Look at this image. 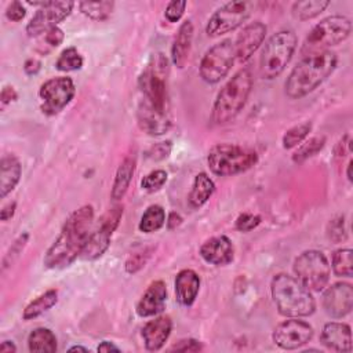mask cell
<instances>
[{"mask_svg":"<svg viewBox=\"0 0 353 353\" xmlns=\"http://www.w3.org/2000/svg\"><path fill=\"white\" fill-rule=\"evenodd\" d=\"M94 221V208L85 204L73 211L65 221L61 233L47 250L43 263L48 269H63L81 255Z\"/></svg>","mask_w":353,"mask_h":353,"instance_id":"obj_1","label":"cell"},{"mask_svg":"<svg viewBox=\"0 0 353 353\" xmlns=\"http://www.w3.org/2000/svg\"><path fill=\"white\" fill-rule=\"evenodd\" d=\"M336 63V54L330 50L302 57L284 83L285 95L291 99H299L313 92L331 76Z\"/></svg>","mask_w":353,"mask_h":353,"instance_id":"obj_2","label":"cell"},{"mask_svg":"<svg viewBox=\"0 0 353 353\" xmlns=\"http://www.w3.org/2000/svg\"><path fill=\"white\" fill-rule=\"evenodd\" d=\"M270 292L279 313L284 317H307L316 310L312 291L287 273H277L272 279Z\"/></svg>","mask_w":353,"mask_h":353,"instance_id":"obj_3","label":"cell"},{"mask_svg":"<svg viewBox=\"0 0 353 353\" xmlns=\"http://www.w3.org/2000/svg\"><path fill=\"white\" fill-rule=\"evenodd\" d=\"M252 90V73L248 68L236 72L219 90L211 110L214 124H225L233 120L244 108Z\"/></svg>","mask_w":353,"mask_h":353,"instance_id":"obj_4","label":"cell"},{"mask_svg":"<svg viewBox=\"0 0 353 353\" xmlns=\"http://www.w3.org/2000/svg\"><path fill=\"white\" fill-rule=\"evenodd\" d=\"M258 161L255 150L236 143L214 145L207 154V163L212 174L229 176L252 168Z\"/></svg>","mask_w":353,"mask_h":353,"instance_id":"obj_5","label":"cell"},{"mask_svg":"<svg viewBox=\"0 0 353 353\" xmlns=\"http://www.w3.org/2000/svg\"><path fill=\"white\" fill-rule=\"evenodd\" d=\"M296 34L292 30H280L266 43L259 58V73L263 79L272 80L280 76L291 61L296 48Z\"/></svg>","mask_w":353,"mask_h":353,"instance_id":"obj_6","label":"cell"},{"mask_svg":"<svg viewBox=\"0 0 353 353\" xmlns=\"http://www.w3.org/2000/svg\"><path fill=\"white\" fill-rule=\"evenodd\" d=\"M352 32V22L343 15H330L316 23L307 33L301 54L309 55L327 51L330 47L345 41Z\"/></svg>","mask_w":353,"mask_h":353,"instance_id":"obj_7","label":"cell"},{"mask_svg":"<svg viewBox=\"0 0 353 353\" xmlns=\"http://www.w3.org/2000/svg\"><path fill=\"white\" fill-rule=\"evenodd\" d=\"M167 76L168 59L164 54L156 52L152 55L149 63L146 65L138 80L142 98L161 112H168Z\"/></svg>","mask_w":353,"mask_h":353,"instance_id":"obj_8","label":"cell"},{"mask_svg":"<svg viewBox=\"0 0 353 353\" xmlns=\"http://www.w3.org/2000/svg\"><path fill=\"white\" fill-rule=\"evenodd\" d=\"M295 277L312 292L323 291L331 276L327 256L319 250H306L294 261Z\"/></svg>","mask_w":353,"mask_h":353,"instance_id":"obj_9","label":"cell"},{"mask_svg":"<svg viewBox=\"0 0 353 353\" xmlns=\"http://www.w3.org/2000/svg\"><path fill=\"white\" fill-rule=\"evenodd\" d=\"M234 59V41L225 39L214 44L204 52L200 61V77L208 84L219 83L229 73Z\"/></svg>","mask_w":353,"mask_h":353,"instance_id":"obj_10","label":"cell"},{"mask_svg":"<svg viewBox=\"0 0 353 353\" xmlns=\"http://www.w3.org/2000/svg\"><path fill=\"white\" fill-rule=\"evenodd\" d=\"M254 3L251 1H229L221 6L210 17L205 33L210 37H218L229 33L243 25L251 15Z\"/></svg>","mask_w":353,"mask_h":353,"instance_id":"obj_11","label":"cell"},{"mask_svg":"<svg viewBox=\"0 0 353 353\" xmlns=\"http://www.w3.org/2000/svg\"><path fill=\"white\" fill-rule=\"evenodd\" d=\"M123 216V205L116 204L109 208L101 218L98 228L91 232L85 247L81 251L80 258L84 261H94L103 255L110 244V237L120 223Z\"/></svg>","mask_w":353,"mask_h":353,"instance_id":"obj_12","label":"cell"},{"mask_svg":"<svg viewBox=\"0 0 353 353\" xmlns=\"http://www.w3.org/2000/svg\"><path fill=\"white\" fill-rule=\"evenodd\" d=\"M74 92V83L70 77L58 76L46 80L39 90V97L41 99V112L47 116L58 114L70 103Z\"/></svg>","mask_w":353,"mask_h":353,"instance_id":"obj_13","label":"cell"},{"mask_svg":"<svg viewBox=\"0 0 353 353\" xmlns=\"http://www.w3.org/2000/svg\"><path fill=\"white\" fill-rule=\"evenodd\" d=\"M73 6V1H50L46 7L39 8L26 25L28 36L36 37L58 26L59 22L70 15Z\"/></svg>","mask_w":353,"mask_h":353,"instance_id":"obj_14","label":"cell"},{"mask_svg":"<svg viewBox=\"0 0 353 353\" xmlns=\"http://www.w3.org/2000/svg\"><path fill=\"white\" fill-rule=\"evenodd\" d=\"M313 336V327L296 317H288V320L280 323L273 330V342L285 350H294L306 345Z\"/></svg>","mask_w":353,"mask_h":353,"instance_id":"obj_15","label":"cell"},{"mask_svg":"<svg viewBox=\"0 0 353 353\" xmlns=\"http://www.w3.org/2000/svg\"><path fill=\"white\" fill-rule=\"evenodd\" d=\"M323 307L332 319H342L352 312L353 287L349 283H335L323 294Z\"/></svg>","mask_w":353,"mask_h":353,"instance_id":"obj_16","label":"cell"},{"mask_svg":"<svg viewBox=\"0 0 353 353\" xmlns=\"http://www.w3.org/2000/svg\"><path fill=\"white\" fill-rule=\"evenodd\" d=\"M268 28L261 21H254L247 23L241 32L237 34V39L234 41V52L236 59L239 62L248 61L254 52L259 48V46L263 43L266 36Z\"/></svg>","mask_w":353,"mask_h":353,"instance_id":"obj_17","label":"cell"},{"mask_svg":"<svg viewBox=\"0 0 353 353\" xmlns=\"http://www.w3.org/2000/svg\"><path fill=\"white\" fill-rule=\"evenodd\" d=\"M138 124L149 135H161L171 127L170 112L157 110L142 98L138 106Z\"/></svg>","mask_w":353,"mask_h":353,"instance_id":"obj_18","label":"cell"},{"mask_svg":"<svg viewBox=\"0 0 353 353\" xmlns=\"http://www.w3.org/2000/svg\"><path fill=\"white\" fill-rule=\"evenodd\" d=\"M200 256L211 265L223 266L233 261L234 247L228 236H214L205 240L200 247Z\"/></svg>","mask_w":353,"mask_h":353,"instance_id":"obj_19","label":"cell"},{"mask_svg":"<svg viewBox=\"0 0 353 353\" xmlns=\"http://www.w3.org/2000/svg\"><path fill=\"white\" fill-rule=\"evenodd\" d=\"M167 302V287L161 280H156L149 284L137 303V314L139 317L157 316L164 310Z\"/></svg>","mask_w":353,"mask_h":353,"instance_id":"obj_20","label":"cell"},{"mask_svg":"<svg viewBox=\"0 0 353 353\" xmlns=\"http://www.w3.org/2000/svg\"><path fill=\"white\" fill-rule=\"evenodd\" d=\"M172 331V320L167 314H161L148 321L142 328V339L149 352L160 350L168 341Z\"/></svg>","mask_w":353,"mask_h":353,"instance_id":"obj_21","label":"cell"},{"mask_svg":"<svg viewBox=\"0 0 353 353\" xmlns=\"http://www.w3.org/2000/svg\"><path fill=\"white\" fill-rule=\"evenodd\" d=\"M320 342L331 350L349 353L352 350L350 325L339 321H330L324 324Z\"/></svg>","mask_w":353,"mask_h":353,"instance_id":"obj_22","label":"cell"},{"mask_svg":"<svg viewBox=\"0 0 353 353\" xmlns=\"http://www.w3.org/2000/svg\"><path fill=\"white\" fill-rule=\"evenodd\" d=\"M200 291V276L192 269H182L175 277V296L176 301L189 307L194 303Z\"/></svg>","mask_w":353,"mask_h":353,"instance_id":"obj_23","label":"cell"},{"mask_svg":"<svg viewBox=\"0 0 353 353\" xmlns=\"http://www.w3.org/2000/svg\"><path fill=\"white\" fill-rule=\"evenodd\" d=\"M192 41H193V23L190 19H186L181 23L171 47V59L176 68L183 69L185 65L188 63Z\"/></svg>","mask_w":353,"mask_h":353,"instance_id":"obj_24","label":"cell"},{"mask_svg":"<svg viewBox=\"0 0 353 353\" xmlns=\"http://www.w3.org/2000/svg\"><path fill=\"white\" fill-rule=\"evenodd\" d=\"M22 167L14 154H6L0 161V196L6 197L19 182Z\"/></svg>","mask_w":353,"mask_h":353,"instance_id":"obj_25","label":"cell"},{"mask_svg":"<svg viewBox=\"0 0 353 353\" xmlns=\"http://www.w3.org/2000/svg\"><path fill=\"white\" fill-rule=\"evenodd\" d=\"M134 171H135V159L128 156L120 163V165L116 171V175H114V181H113L112 192H110V196L114 201L121 200L125 196V193L130 188Z\"/></svg>","mask_w":353,"mask_h":353,"instance_id":"obj_26","label":"cell"},{"mask_svg":"<svg viewBox=\"0 0 353 353\" xmlns=\"http://www.w3.org/2000/svg\"><path fill=\"white\" fill-rule=\"evenodd\" d=\"M214 190H215V183L212 182V179L205 172L197 174L193 179L192 189L188 196L189 205L192 208L201 207L203 204H205L208 201V199L212 196Z\"/></svg>","mask_w":353,"mask_h":353,"instance_id":"obj_27","label":"cell"},{"mask_svg":"<svg viewBox=\"0 0 353 353\" xmlns=\"http://www.w3.org/2000/svg\"><path fill=\"white\" fill-rule=\"evenodd\" d=\"M28 349L32 353H54L57 350V338L50 328H34L28 336Z\"/></svg>","mask_w":353,"mask_h":353,"instance_id":"obj_28","label":"cell"},{"mask_svg":"<svg viewBox=\"0 0 353 353\" xmlns=\"http://www.w3.org/2000/svg\"><path fill=\"white\" fill-rule=\"evenodd\" d=\"M58 301V292L57 290H48L44 294L39 295L36 299H33L26 307L23 309L22 319L23 320H33L43 313H46L48 309H51Z\"/></svg>","mask_w":353,"mask_h":353,"instance_id":"obj_29","label":"cell"},{"mask_svg":"<svg viewBox=\"0 0 353 353\" xmlns=\"http://www.w3.org/2000/svg\"><path fill=\"white\" fill-rule=\"evenodd\" d=\"M164 223H165L164 208L159 204H152L142 214L138 229L142 233H153V232H157L159 229H161Z\"/></svg>","mask_w":353,"mask_h":353,"instance_id":"obj_30","label":"cell"},{"mask_svg":"<svg viewBox=\"0 0 353 353\" xmlns=\"http://www.w3.org/2000/svg\"><path fill=\"white\" fill-rule=\"evenodd\" d=\"M328 0H305L292 4V15L299 21H307L320 15L327 7Z\"/></svg>","mask_w":353,"mask_h":353,"instance_id":"obj_31","label":"cell"},{"mask_svg":"<svg viewBox=\"0 0 353 353\" xmlns=\"http://www.w3.org/2000/svg\"><path fill=\"white\" fill-rule=\"evenodd\" d=\"M80 11L92 21H105L110 17L114 3L113 1H80Z\"/></svg>","mask_w":353,"mask_h":353,"instance_id":"obj_32","label":"cell"},{"mask_svg":"<svg viewBox=\"0 0 353 353\" xmlns=\"http://www.w3.org/2000/svg\"><path fill=\"white\" fill-rule=\"evenodd\" d=\"M331 266L338 277H352V250L339 248L332 254Z\"/></svg>","mask_w":353,"mask_h":353,"instance_id":"obj_33","label":"cell"},{"mask_svg":"<svg viewBox=\"0 0 353 353\" xmlns=\"http://www.w3.org/2000/svg\"><path fill=\"white\" fill-rule=\"evenodd\" d=\"M310 131H312V123H307V121L288 128L284 132L283 139H281L283 148L284 149H292V148L298 146L299 143H302L307 138Z\"/></svg>","mask_w":353,"mask_h":353,"instance_id":"obj_34","label":"cell"},{"mask_svg":"<svg viewBox=\"0 0 353 353\" xmlns=\"http://www.w3.org/2000/svg\"><path fill=\"white\" fill-rule=\"evenodd\" d=\"M325 145V138L324 137H313L307 141H305L292 154V161L294 163H303L306 161L309 157L314 156L316 153H319Z\"/></svg>","mask_w":353,"mask_h":353,"instance_id":"obj_35","label":"cell"},{"mask_svg":"<svg viewBox=\"0 0 353 353\" xmlns=\"http://www.w3.org/2000/svg\"><path fill=\"white\" fill-rule=\"evenodd\" d=\"M83 66V57L74 47H68L65 48L57 62L55 68L61 72H72V70H79Z\"/></svg>","mask_w":353,"mask_h":353,"instance_id":"obj_36","label":"cell"},{"mask_svg":"<svg viewBox=\"0 0 353 353\" xmlns=\"http://www.w3.org/2000/svg\"><path fill=\"white\" fill-rule=\"evenodd\" d=\"M167 172L164 170H154V171H150L149 174H146L142 181H141V188L149 193H153V192H157L160 190L164 183L167 182Z\"/></svg>","mask_w":353,"mask_h":353,"instance_id":"obj_37","label":"cell"},{"mask_svg":"<svg viewBox=\"0 0 353 353\" xmlns=\"http://www.w3.org/2000/svg\"><path fill=\"white\" fill-rule=\"evenodd\" d=\"M327 237L332 243H341V241L346 240L347 233H346L345 218L343 216H335L328 222V225H327Z\"/></svg>","mask_w":353,"mask_h":353,"instance_id":"obj_38","label":"cell"},{"mask_svg":"<svg viewBox=\"0 0 353 353\" xmlns=\"http://www.w3.org/2000/svg\"><path fill=\"white\" fill-rule=\"evenodd\" d=\"M28 239H29V234L28 233H22L18 236V239L12 243V245L10 247V250L7 251L4 259H3V268H7L11 265V262L21 254V251L23 250V247L26 245L28 243Z\"/></svg>","mask_w":353,"mask_h":353,"instance_id":"obj_39","label":"cell"},{"mask_svg":"<svg viewBox=\"0 0 353 353\" xmlns=\"http://www.w3.org/2000/svg\"><path fill=\"white\" fill-rule=\"evenodd\" d=\"M261 223V216L251 214V212H243L236 219V229L239 232H250L254 230Z\"/></svg>","mask_w":353,"mask_h":353,"instance_id":"obj_40","label":"cell"},{"mask_svg":"<svg viewBox=\"0 0 353 353\" xmlns=\"http://www.w3.org/2000/svg\"><path fill=\"white\" fill-rule=\"evenodd\" d=\"M186 1H178V0H172V1H170L168 4H167V7H165V11H164V17H165V19L168 21V22H178L181 18H182V15H183V12H185V8H186Z\"/></svg>","mask_w":353,"mask_h":353,"instance_id":"obj_41","label":"cell"},{"mask_svg":"<svg viewBox=\"0 0 353 353\" xmlns=\"http://www.w3.org/2000/svg\"><path fill=\"white\" fill-rule=\"evenodd\" d=\"M25 15H26V10L21 1H11L6 10L7 19L12 22H19L21 19H23Z\"/></svg>","mask_w":353,"mask_h":353,"instance_id":"obj_42","label":"cell"},{"mask_svg":"<svg viewBox=\"0 0 353 353\" xmlns=\"http://www.w3.org/2000/svg\"><path fill=\"white\" fill-rule=\"evenodd\" d=\"M203 349V345L200 341L197 339H181L178 343H175L171 350H176V352H200Z\"/></svg>","mask_w":353,"mask_h":353,"instance_id":"obj_43","label":"cell"},{"mask_svg":"<svg viewBox=\"0 0 353 353\" xmlns=\"http://www.w3.org/2000/svg\"><path fill=\"white\" fill-rule=\"evenodd\" d=\"M63 39H65V34L62 29L58 26L51 28L48 32H46V43L50 47H58L63 41Z\"/></svg>","mask_w":353,"mask_h":353,"instance_id":"obj_44","label":"cell"},{"mask_svg":"<svg viewBox=\"0 0 353 353\" xmlns=\"http://www.w3.org/2000/svg\"><path fill=\"white\" fill-rule=\"evenodd\" d=\"M142 266H145V258L142 254H135L132 255L127 263H125V270L128 273H135L137 270H139Z\"/></svg>","mask_w":353,"mask_h":353,"instance_id":"obj_45","label":"cell"},{"mask_svg":"<svg viewBox=\"0 0 353 353\" xmlns=\"http://www.w3.org/2000/svg\"><path fill=\"white\" fill-rule=\"evenodd\" d=\"M17 98H18V94H17V91H15L14 87L6 85V87L1 90L0 99H1V103H3V105H8V103L14 102Z\"/></svg>","mask_w":353,"mask_h":353,"instance_id":"obj_46","label":"cell"},{"mask_svg":"<svg viewBox=\"0 0 353 353\" xmlns=\"http://www.w3.org/2000/svg\"><path fill=\"white\" fill-rule=\"evenodd\" d=\"M41 68V62L39 59H34V58H30L28 61H25L23 63V72L28 74V76H33L36 74Z\"/></svg>","mask_w":353,"mask_h":353,"instance_id":"obj_47","label":"cell"},{"mask_svg":"<svg viewBox=\"0 0 353 353\" xmlns=\"http://www.w3.org/2000/svg\"><path fill=\"white\" fill-rule=\"evenodd\" d=\"M15 208H17V203L11 201L8 204H6L1 210H0V219L1 221H8L14 216L15 214Z\"/></svg>","mask_w":353,"mask_h":353,"instance_id":"obj_48","label":"cell"},{"mask_svg":"<svg viewBox=\"0 0 353 353\" xmlns=\"http://www.w3.org/2000/svg\"><path fill=\"white\" fill-rule=\"evenodd\" d=\"M165 222H167L168 229H175L176 226H179L182 223V216L179 214H176V212H171Z\"/></svg>","mask_w":353,"mask_h":353,"instance_id":"obj_49","label":"cell"},{"mask_svg":"<svg viewBox=\"0 0 353 353\" xmlns=\"http://www.w3.org/2000/svg\"><path fill=\"white\" fill-rule=\"evenodd\" d=\"M98 352H120V349H119L113 342L102 341V342L98 345Z\"/></svg>","mask_w":353,"mask_h":353,"instance_id":"obj_50","label":"cell"},{"mask_svg":"<svg viewBox=\"0 0 353 353\" xmlns=\"http://www.w3.org/2000/svg\"><path fill=\"white\" fill-rule=\"evenodd\" d=\"M0 352H8V353L17 352V346L11 341H4L0 345Z\"/></svg>","mask_w":353,"mask_h":353,"instance_id":"obj_51","label":"cell"},{"mask_svg":"<svg viewBox=\"0 0 353 353\" xmlns=\"http://www.w3.org/2000/svg\"><path fill=\"white\" fill-rule=\"evenodd\" d=\"M69 352H88V349L87 347H83V346H72V347H69Z\"/></svg>","mask_w":353,"mask_h":353,"instance_id":"obj_52","label":"cell"},{"mask_svg":"<svg viewBox=\"0 0 353 353\" xmlns=\"http://www.w3.org/2000/svg\"><path fill=\"white\" fill-rule=\"evenodd\" d=\"M352 164H353V161L350 160V161L347 163V170H346V175H347V179H349V181H352Z\"/></svg>","mask_w":353,"mask_h":353,"instance_id":"obj_53","label":"cell"}]
</instances>
